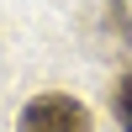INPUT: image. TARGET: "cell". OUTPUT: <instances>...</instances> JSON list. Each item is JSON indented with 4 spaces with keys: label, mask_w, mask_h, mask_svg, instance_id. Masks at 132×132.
Listing matches in <instances>:
<instances>
[{
    "label": "cell",
    "mask_w": 132,
    "mask_h": 132,
    "mask_svg": "<svg viewBox=\"0 0 132 132\" xmlns=\"http://www.w3.org/2000/svg\"><path fill=\"white\" fill-rule=\"evenodd\" d=\"M16 132H90V111H85L74 95H32L27 111H21Z\"/></svg>",
    "instance_id": "1"
},
{
    "label": "cell",
    "mask_w": 132,
    "mask_h": 132,
    "mask_svg": "<svg viewBox=\"0 0 132 132\" xmlns=\"http://www.w3.org/2000/svg\"><path fill=\"white\" fill-rule=\"evenodd\" d=\"M116 122H122V132H132V74H122L116 79Z\"/></svg>",
    "instance_id": "2"
},
{
    "label": "cell",
    "mask_w": 132,
    "mask_h": 132,
    "mask_svg": "<svg viewBox=\"0 0 132 132\" xmlns=\"http://www.w3.org/2000/svg\"><path fill=\"white\" fill-rule=\"evenodd\" d=\"M111 27L122 32V37H132V0H116L111 5Z\"/></svg>",
    "instance_id": "3"
}]
</instances>
